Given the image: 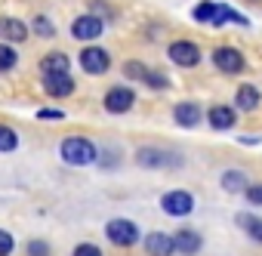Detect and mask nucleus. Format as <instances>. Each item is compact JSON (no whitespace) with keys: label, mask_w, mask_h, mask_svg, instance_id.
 I'll return each mask as SVG.
<instances>
[{"label":"nucleus","mask_w":262,"mask_h":256,"mask_svg":"<svg viewBox=\"0 0 262 256\" xmlns=\"http://www.w3.org/2000/svg\"><path fill=\"white\" fill-rule=\"evenodd\" d=\"M219 185L234 195V191H244V188H247V176H244V170H225Z\"/></svg>","instance_id":"obj_19"},{"label":"nucleus","mask_w":262,"mask_h":256,"mask_svg":"<svg viewBox=\"0 0 262 256\" xmlns=\"http://www.w3.org/2000/svg\"><path fill=\"white\" fill-rule=\"evenodd\" d=\"M59 155L71 167H90V164H96V155L99 152H96L93 139H86V136H68L59 145Z\"/></svg>","instance_id":"obj_1"},{"label":"nucleus","mask_w":262,"mask_h":256,"mask_svg":"<svg viewBox=\"0 0 262 256\" xmlns=\"http://www.w3.org/2000/svg\"><path fill=\"white\" fill-rule=\"evenodd\" d=\"M16 62H19L16 50H13L10 44H0V71H10V68H16Z\"/></svg>","instance_id":"obj_22"},{"label":"nucleus","mask_w":262,"mask_h":256,"mask_svg":"<svg viewBox=\"0 0 262 256\" xmlns=\"http://www.w3.org/2000/svg\"><path fill=\"white\" fill-rule=\"evenodd\" d=\"M13 247H16L13 234H10V231H4V228H0V256H10V253H13Z\"/></svg>","instance_id":"obj_27"},{"label":"nucleus","mask_w":262,"mask_h":256,"mask_svg":"<svg viewBox=\"0 0 262 256\" xmlns=\"http://www.w3.org/2000/svg\"><path fill=\"white\" fill-rule=\"evenodd\" d=\"M259 99H262V93H259L253 83H244V87L234 90V108H237V111H253V108L259 105Z\"/></svg>","instance_id":"obj_16"},{"label":"nucleus","mask_w":262,"mask_h":256,"mask_svg":"<svg viewBox=\"0 0 262 256\" xmlns=\"http://www.w3.org/2000/svg\"><path fill=\"white\" fill-rule=\"evenodd\" d=\"M0 40H4V44L28 40V25L22 19H16V16H4V19H0Z\"/></svg>","instance_id":"obj_11"},{"label":"nucleus","mask_w":262,"mask_h":256,"mask_svg":"<svg viewBox=\"0 0 262 256\" xmlns=\"http://www.w3.org/2000/svg\"><path fill=\"white\" fill-rule=\"evenodd\" d=\"M102 19L96 16V13H86V16H77L74 22H71V34H74V40H96L99 34H102Z\"/></svg>","instance_id":"obj_9"},{"label":"nucleus","mask_w":262,"mask_h":256,"mask_svg":"<svg viewBox=\"0 0 262 256\" xmlns=\"http://www.w3.org/2000/svg\"><path fill=\"white\" fill-rule=\"evenodd\" d=\"M117 164V155H105V167H114Z\"/></svg>","instance_id":"obj_32"},{"label":"nucleus","mask_w":262,"mask_h":256,"mask_svg":"<svg viewBox=\"0 0 262 256\" xmlns=\"http://www.w3.org/2000/svg\"><path fill=\"white\" fill-rule=\"evenodd\" d=\"M145 83H148L151 90H167V87H170L167 74H164V71H155V68H148V71H145Z\"/></svg>","instance_id":"obj_23"},{"label":"nucleus","mask_w":262,"mask_h":256,"mask_svg":"<svg viewBox=\"0 0 262 256\" xmlns=\"http://www.w3.org/2000/svg\"><path fill=\"white\" fill-rule=\"evenodd\" d=\"M145 250H148V256H173L176 253V241H173V234L151 231V234H145Z\"/></svg>","instance_id":"obj_13"},{"label":"nucleus","mask_w":262,"mask_h":256,"mask_svg":"<svg viewBox=\"0 0 262 256\" xmlns=\"http://www.w3.org/2000/svg\"><path fill=\"white\" fill-rule=\"evenodd\" d=\"M167 53H170L173 65H179V68H194V65L201 62V50H198V44H191V40H173Z\"/></svg>","instance_id":"obj_5"},{"label":"nucleus","mask_w":262,"mask_h":256,"mask_svg":"<svg viewBox=\"0 0 262 256\" xmlns=\"http://www.w3.org/2000/svg\"><path fill=\"white\" fill-rule=\"evenodd\" d=\"M37 117L40 120H65V111H59V108H40Z\"/></svg>","instance_id":"obj_29"},{"label":"nucleus","mask_w":262,"mask_h":256,"mask_svg":"<svg viewBox=\"0 0 262 256\" xmlns=\"http://www.w3.org/2000/svg\"><path fill=\"white\" fill-rule=\"evenodd\" d=\"M213 65L222 71V74H241L247 65H244V56L234 50V47H219L213 50Z\"/></svg>","instance_id":"obj_6"},{"label":"nucleus","mask_w":262,"mask_h":256,"mask_svg":"<svg viewBox=\"0 0 262 256\" xmlns=\"http://www.w3.org/2000/svg\"><path fill=\"white\" fill-rule=\"evenodd\" d=\"M173 241H176V253L194 256V253L201 250V234H198V231H191V228H179V231L173 234Z\"/></svg>","instance_id":"obj_17"},{"label":"nucleus","mask_w":262,"mask_h":256,"mask_svg":"<svg viewBox=\"0 0 262 256\" xmlns=\"http://www.w3.org/2000/svg\"><path fill=\"white\" fill-rule=\"evenodd\" d=\"M77 87H74V77L65 71V74H43V93L53 96V99H65L71 96Z\"/></svg>","instance_id":"obj_10"},{"label":"nucleus","mask_w":262,"mask_h":256,"mask_svg":"<svg viewBox=\"0 0 262 256\" xmlns=\"http://www.w3.org/2000/svg\"><path fill=\"white\" fill-rule=\"evenodd\" d=\"M207 120H210L213 130H231V126L237 123V108H231V105H213L207 111Z\"/></svg>","instance_id":"obj_12"},{"label":"nucleus","mask_w":262,"mask_h":256,"mask_svg":"<svg viewBox=\"0 0 262 256\" xmlns=\"http://www.w3.org/2000/svg\"><path fill=\"white\" fill-rule=\"evenodd\" d=\"M105 234L114 247H133L139 241V225L129 222V219H111L105 225Z\"/></svg>","instance_id":"obj_2"},{"label":"nucleus","mask_w":262,"mask_h":256,"mask_svg":"<svg viewBox=\"0 0 262 256\" xmlns=\"http://www.w3.org/2000/svg\"><path fill=\"white\" fill-rule=\"evenodd\" d=\"M145 71H148V68H145L142 62H136V59H129V62L123 65V74H126L129 80H145Z\"/></svg>","instance_id":"obj_24"},{"label":"nucleus","mask_w":262,"mask_h":256,"mask_svg":"<svg viewBox=\"0 0 262 256\" xmlns=\"http://www.w3.org/2000/svg\"><path fill=\"white\" fill-rule=\"evenodd\" d=\"M241 142H244V145H256V142H259V136H241Z\"/></svg>","instance_id":"obj_31"},{"label":"nucleus","mask_w":262,"mask_h":256,"mask_svg":"<svg viewBox=\"0 0 262 256\" xmlns=\"http://www.w3.org/2000/svg\"><path fill=\"white\" fill-rule=\"evenodd\" d=\"M228 13H231V7L213 4V0H204V4H198V7L191 10L194 22H201V25H207V22H213V25H222V22H228Z\"/></svg>","instance_id":"obj_8"},{"label":"nucleus","mask_w":262,"mask_h":256,"mask_svg":"<svg viewBox=\"0 0 262 256\" xmlns=\"http://www.w3.org/2000/svg\"><path fill=\"white\" fill-rule=\"evenodd\" d=\"M173 120L179 123V126H198L201 123V108H198V102H179L176 108H173Z\"/></svg>","instance_id":"obj_14"},{"label":"nucleus","mask_w":262,"mask_h":256,"mask_svg":"<svg viewBox=\"0 0 262 256\" xmlns=\"http://www.w3.org/2000/svg\"><path fill=\"white\" fill-rule=\"evenodd\" d=\"M16 145H19V133L13 126L0 123V152H16Z\"/></svg>","instance_id":"obj_21"},{"label":"nucleus","mask_w":262,"mask_h":256,"mask_svg":"<svg viewBox=\"0 0 262 256\" xmlns=\"http://www.w3.org/2000/svg\"><path fill=\"white\" fill-rule=\"evenodd\" d=\"M71 256H102V250H99L96 244H77Z\"/></svg>","instance_id":"obj_28"},{"label":"nucleus","mask_w":262,"mask_h":256,"mask_svg":"<svg viewBox=\"0 0 262 256\" xmlns=\"http://www.w3.org/2000/svg\"><path fill=\"white\" fill-rule=\"evenodd\" d=\"M102 105H105L108 114H126L129 108L136 105V93L129 90V87H111V90L105 93Z\"/></svg>","instance_id":"obj_3"},{"label":"nucleus","mask_w":262,"mask_h":256,"mask_svg":"<svg viewBox=\"0 0 262 256\" xmlns=\"http://www.w3.org/2000/svg\"><path fill=\"white\" fill-rule=\"evenodd\" d=\"M244 195H247V201H250V204L262 207V182H256V185H247V188H244Z\"/></svg>","instance_id":"obj_26"},{"label":"nucleus","mask_w":262,"mask_h":256,"mask_svg":"<svg viewBox=\"0 0 262 256\" xmlns=\"http://www.w3.org/2000/svg\"><path fill=\"white\" fill-rule=\"evenodd\" d=\"M37 34H43V37H53L56 34V28H53V22L47 19V16H34V25H31Z\"/></svg>","instance_id":"obj_25"},{"label":"nucleus","mask_w":262,"mask_h":256,"mask_svg":"<svg viewBox=\"0 0 262 256\" xmlns=\"http://www.w3.org/2000/svg\"><path fill=\"white\" fill-rule=\"evenodd\" d=\"M237 225H241L253 241L262 244V219H256V216H250V213H241V216H237Z\"/></svg>","instance_id":"obj_20"},{"label":"nucleus","mask_w":262,"mask_h":256,"mask_svg":"<svg viewBox=\"0 0 262 256\" xmlns=\"http://www.w3.org/2000/svg\"><path fill=\"white\" fill-rule=\"evenodd\" d=\"M80 68L86 71V74H105L108 68H111V56L102 50V47H83L80 50Z\"/></svg>","instance_id":"obj_4"},{"label":"nucleus","mask_w":262,"mask_h":256,"mask_svg":"<svg viewBox=\"0 0 262 256\" xmlns=\"http://www.w3.org/2000/svg\"><path fill=\"white\" fill-rule=\"evenodd\" d=\"M161 210L167 216H188L194 210V198L188 191H167L161 198Z\"/></svg>","instance_id":"obj_7"},{"label":"nucleus","mask_w":262,"mask_h":256,"mask_svg":"<svg viewBox=\"0 0 262 256\" xmlns=\"http://www.w3.org/2000/svg\"><path fill=\"white\" fill-rule=\"evenodd\" d=\"M71 68V59L65 56V53H47L43 59H40V74H65Z\"/></svg>","instance_id":"obj_18"},{"label":"nucleus","mask_w":262,"mask_h":256,"mask_svg":"<svg viewBox=\"0 0 262 256\" xmlns=\"http://www.w3.org/2000/svg\"><path fill=\"white\" fill-rule=\"evenodd\" d=\"M28 253H31V256H50V247H47L43 241H31V244H28Z\"/></svg>","instance_id":"obj_30"},{"label":"nucleus","mask_w":262,"mask_h":256,"mask_svg":"<svg viewBox=\"0 0 262 256\" xmlns=\"http://www.w3.org/2000/svg\"><path fill=\"white\" fill-rule=\"evenodd\" d=\"M136 161H139L142 167H148V170H158V167H167V164L176 161V158L167 155L164 148H139V152H136Z\"/></svg>","instance_id":"obj_15"}]
</instances>
